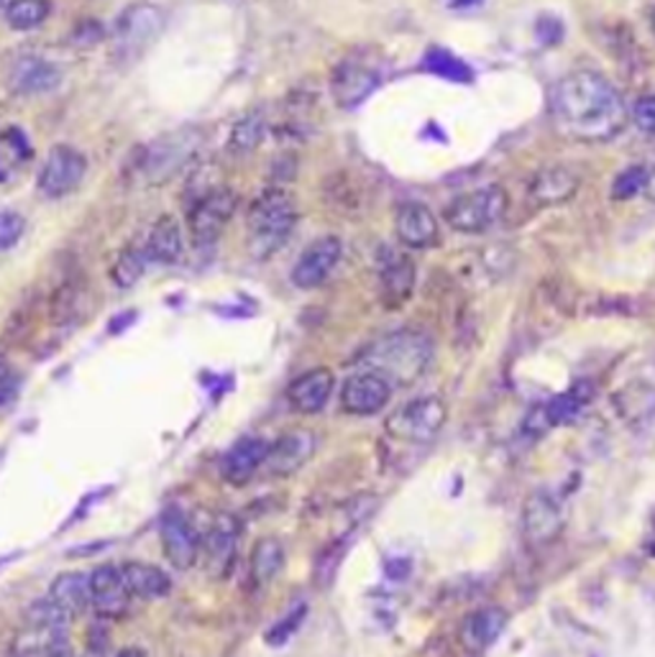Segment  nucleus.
Wrapping results in <instances>:
<instances>
[{"label": "nucleus", "mask_w": 655, "mask_h": 657, "mask_svg": "<svg viewBox=\"0 0 655 657\" xmlns=\"http://www.w3.org/2000/svg\"><path fill=\"white\" fill-rule=\"evenodd\" d=\"M550 113L576 141H609L627 126V106L607 77L578 70L553 84Z\"/></svg>", "instance_id": "f257e3e1"}, {"label": "nucleus", "mask_w": 655, "mask_h": 657, "mask_svg": "<svg viewBox=\"0 0 655 657\" xmlns=\"http://www.w3.org/2000/svg\"><path fill=\"white\" fill-rule=\"evenodd\" d=\"M433 361V344L428 336L418 330H399L393 336L377 340L367 354L364 364L369 371H377L389 384L397 387H410L418 381Z\"/></svg>", "instance_id": "f03ea898"}, {"label": "nucleus", "mask_w": 655, "mask_h": 657, "mask_svg": "<svg viewBox=\"0 0 655 657\" xmlns=\"http://www.w3.org/2000/svg\"><path fill=\"white\" fill-rule=\"evenodd\" d=\"M297 226V205L292 192H287L285 187H269L264 190L257 200L251 202L249 218H246V228H249V253L251 259L264 261L269 256H275L287 238L292 236Z\"/></svg>", "instance_id": "7ed1b4c3"}, {"label": "nucleus", "mask_w": 655, "mask_h": 657, "mask_svg": "<svg viewBox=\"0 0 655 657\" xmlns=\"http://www.w3.org/2000/svg\"><path fill=\"white\" fill-rule=\"evenodd\" d=\"M509 208V198L505 187L487 185L479 190H472L448 205L444 218L446 223L466 236H479L495 228Z\"/></svg>", "instance_id": "20e7f679"}, {"label": "nucleus", "mask_w": 655, "mask_h": 657, "mask_svg": "<svg viewBox=\"0 0 655 657\" xmlns=\"http://www.w3.org/2000/svg\"><path fill=\"white\" fill-rule=\"evenodd\" d=\"M238 208V195L231 187H210L192 200L190 212H187V226H190L192 243L198 249L212 246L220 233L231 223Z\"/></svg>", "instance_id": "39448f33"}, {"label": "nucleus", "mask_w": 655, "mask_h": 657, "mask_svg": "<svg viewBox=\"0 0 655 657\" xmlns=\"http://www.w3.org/2000/svg\"><path fill=\"white\" fill-rule=\"evenodd\" d=\"M448 409L440 397H418L397 409L387 420V432L403 442H430L444 430Z\"/></svg>", "instance_id": "423d86ee"}, {"label": "nucleus", "mask_w": 655, "mask_h": 657, "mask_svg": "<svg viewBox=\"0 0 655 657\" xmlns=\"http://www.w3.org/2000/svg\"><path fill=\"white\" fill-rule=\"evenodd\" d=\"M165 11L155 3H133L118 16L113 29V51L123 59H136L165 31Z\"/></svg>", "instance_id": "0eeeda50"}, {"label": "nucleus", "mask_w": 655, "mask_h": 657, "mask_svg": "<svg viewBox=\"0 0 655 657\" xmlns=\"http://www.w3.org/2000/svg\"><path fill=\"white\" fill-rule=\"evenodd\" d=\"M200 147L198 131L195 128H182L172 136H161L151 143L147 157H143V172H147L151 185L169 182V177L180 172V169L190 161V157Z\"/></svg>", "instance_id": "6e6552de"}, {"label": "nucleus", "mask_w": 655, "mask_h": 657, "mask_svg": "<svg viewBox=\"0 0 655 657\" xmlns=\"http://www.w3.org/2000/svg\"><path fill=\"white\" fill-rule=\"evenodd\" d=\"M85 175H88V159L78 149L57 143L39 172V192L49 200L67 198L82 185Z\"/></svg>", "instance_id": "1a4fd4ad"}, {"label": "nucleus", "mask_w": 655, "mask_h": 657, "mask_svg": "<svg viewBox=\"0 0 655 657\" xmlns=\"http://www.w3.org/2000/svg\"><path fill=\"white\" fill-rule=\"evenodd\" d=\"M238 535H241V525L234 515L220 511L210 519V527L200 537V560L206 563V570L212 578H224L234 568Z\"/></svg>", "instance_id": "9d476101"}, {"label": "nucleus", "mask_w": 655, "mask_h": 657, "mask_svg": "<svg viewBox=\"0 0 655 657\" xmlns=\"http://www.w3.org/2000/svg\"><path fill=\"white\" fill-rule=\"evenodd\" d=\"M393 397V384L377 371H359L348 377L341 387V409L354 417L379 415Z\"/></svg>", "instance_id": "9b49d317"}, {"label": "nucleus", "mask_w": 655, "mask_h": 657, "mask_svg": "<svg viewBox=\"0 0 655 657\" xmlns=\"http://www.w3.org/2000/svg\"><path fill=\"white\" fill-rule=\"evenodd\" d=\"M159 537L165 558L172 563L177 570L192 568L200 560V535L187 522L180 509H167L159 519Z\"/></svg>", "instance_id": "f8f14e48"}, {"label": "nucleus", "mask_w": 655, "mask_h": 657, "mask_svg": "<svg viewBox=\"0 0 655 657\" xmlns=\"http://www.w3.org/2000/svg\"><path fill=\"white\" fill-rule=\"evenodd\" d=\"M90 584V609L103 619H121L131 607L133 596L123 584L121 568L103 563V566L92 568L88 574Z\"/></svg>", "instance_id": "ddd939ff"}, {"label": "nucleus", "mask_w": 655, "mask_h": 657, "mask_svg": "<svg viewBox=\"0 0 655 657\" xmlns=\"http://www.w3.org/2000/svg\"><path fill=\"white\" fill-rule=\"evenodd\" d=\"M344 253V243L338 236H322L312 241L308 249L300 253V259L292 267V281L300 289H315L326 285V279L334 275Z\"/></svg>", "instance_id": "4468645a"}, {"label": "nucleus", "mask_w": 655, "mask_h": 657, "mask_svg": "<svg viewBox=\"0 0 655 657\" xmlns=\"http://www.w3.org/2000/svg\"><path fill=\"white\" fill-rule=\"evenodd\" d=\"M315 448H318V438H315L312 430H289L282 438L271 442L264 471H267L271 479H287V476L297 474L308 464L315 456Z\"/></svg>", "instance_id": "2eb2a0df"}, {"label": "nucleus", "mask_w": 655, "mask_h": 657, "mask_svg": "<svg viewBox=\"0 0 655 657\" xmlns=\"http://www.w3.org/2000/svg\"><path fill=\"white\" fill-rule=\"evenodd\" d=\"M395 233L407 249H430L438 243L440 226L428 205L403 202L395 212Z\"/></svg>", "instance_id": "dca6fc26"}, {"label": "nucleus", "mask_w": 655, "mask_h": 657, "mask_svg": "<svg viewBox=\"0 0 655 657\" xmlns=\"http://www.w3.org/2000/svg\"><path fill=\"white\" fill-rule=\"evenodd\" d=\"M269 448L271 442L259 438V435H246V438L234 442L224 460H220V476H224V481L231 486L249 484L254 474L267 464Z\"/></svg>", "instance_id": "f3484780"}, {"label": "nucleus", "mask_w": 655, "mask_h": 657, "mask_svg": "<svg viewBox=\"0 0 655 657\" xmlns=\"http://www.w3.org/2000/svg\"><path fill=\"white\" fill-rule=\"evenodd\" d=\"M336 389V377L334 371L326 369V366H318V369H310L297 377L287 387V402L295 412L300 415H318L326 409Z\"/></svg>", "instance_id": "a211bd4d"}, {"label": "nucleus", "mask_w": 655, "mask_h": 657, "mask_svg": "<svg viewBox=\"0 0 655 657\" xmlns=\"http://www.w3.org/2000/svg\"><path fill=\"white\" fill-rule=\"evenodd\" d=\"M564 509L550 494H533L523 507V532L533 545H548L564 532Z\"/></svg>", "instance_id": "6ab92c4d"}, {"label": "nucleus", "mask_w": 655, "mask_h": 657, "mask_svg": "<svg viewBox=\"0 0 655 657\" xmlns=\"http://www.w3.org/2000/svg\"><path fill=\"white\" fill-rule=\"evenodd\" d=\"M379 88V74L371 70V67L361 62H351L346 59L344 64L336 67L334 80H330V90H334V98L341 108L351 110L361 106L374 90Z\"/></svg>", "instance_id": "aec40b11"}, {"label": "nucleus", "mask_w": 655, "mask_h": 657, "mask_svg": "<svg viewBox=\"0 0 655 657\" xmlns=\"http://www.w3.org/2000/svg\"><path fill=\"white\" fill-rule=\"evenodd\" d=\"M381 297L389 307H399L410 300L415 289V263L407 253L387 249L379 259Z\"/></svg>", "instance_id": "412c9836"}, {"label": "nucleus", "mask_w": 655, "mask_h": 657, "mask_svg": "<svg viewBox=\"0 0 655 657\" xmlns=\"http://www.w3.org/2000/svg\"><path fill=\"white\" fill-rule=\"evenodd\" d=\"M8 82L16 92L21 96H47L59 88L62 82V74H59L52 62L41 57H21L16 59L11 67V74H8Z\"/></svg>", "instance_id": "4be33fe9"}, {"label": "nucleus", "mask_w": 655, "mask_h": 657, "mask_svg": "<svg viewBox=\"0 0 655 657\" xmlns=\"http://www.w3.org/2000/svg\"><path fill=\"white\" fill-rule=\"evenodd\" d=\"M507 627V611L499 607H484L464 619L458 639L466 650L484 653L497 643Z\"/></svg>", "instance_id": "5701e85b"}, {"label": "nucleus", "mask_w": 655, "mask_h": 657, "mask_svg": "<svg viewBox=\"0 0 655 657\" xmlns=\"http://www.w3.org/2000/svg\"><path fill=\"white\" fill-rule=\"evenodd\" d=\"M578 192V175L568 167H546L533 177L530 195L538 205H564Z\"/></svg>", "instance_id": "b1692460"}, {"label": "nucleus", "mask_w": 655, "mask_h": 657, "mask_svg": "<svg viewBox=\"0 0 655 657\" xmlns=\"http://www.w3.org/2000/svg\"><path fill=\"white\" fill-rule=\"evenodd\" d=\"M118 568H121L123 584L129 588L133 599L155 601L172 591V581H169V576L159 566H151V563H141V560H129Z\"/></svg>", "instance_id": "393cba45"}, {"label": "nucleus", "mask_w": 655, "mask_h": 657, "mask_svg": "<svg viewBox=\"0 0 655 657\" xmlns=\"http://www.w3.org/2000/svg\"><path fill=\"white\" fill-rule=\"evenodd\" d=\"M143 251H147L149 261L165 263V267L182 261V253H185L182 228L177 223L175 216H161L157 223L151 226Z\"/></svg>", "instance_id": "a878e982"}, {"label": "nucleus", "mask_w": 655, "mask_h": 657, "mask_svg": "<svg viewBox=\"0 0 655 657\" xmlns=\"http://www.w3.org/2000/svg\"><path fill=\"white\" fill-rule=\"evenodd\" d=\"M59 609H64L67 614H80L85 609H90V584L88 576L78 574V570H70V574H59L52 586H49V596Z\"/></svg>", "instance_id": "bb28decb"}, {"label": "nucleus", "mask_w": 655, "mask_h": 657, "mask_svg": "<svg viewBox=\"0 0 655 657\" xmlns=\"http://www.w3.org/2000/svg\"><path fill=\"white\" fill-rule=\"evenodd\" d=\"M285 545L277 537H264L251 553V578L257 586H267L282 574Z\"/></svg>", "instance_id": "cd10ccee"}, {"label": "nucleus", "mask_w": 655, "mask_h": 657, "mask_svg": "<svg viewBox=\"0 0 655 657\" xmlns=\"http://www.w3.org/2000/svg\"><path fill=\"white\" fill-rule=\"evenodd\" d=\"M85 310H88V292H85L80 281H67L49 302V315H52L57 326H70L72 320H80Z\"/></svg>", "instance_id": "c85d7f7f"}, {"label": "nucleus", "mask_w": 655, "mask_h": 657, "mask_svg": "<svg viewBox=\"0 0 655 657\" xmlns=\"http://www.w3.org/2000/svg\"><path fill=\"white\" fill-rule=\"evenodd\" d=\"M31 147L19 128L0 133V182H8L31 159Z\"/></svg>", "instance_id": "c756f323"}, {"label": "nucleus", "mask_w": 655, "mask_h": 657, "mask_svg": "<svg viewBox=\"0 0 655 657\" xmlns=\"http://www.w3.org/2000/svg\"><path fill=\"white\" fill-rule=\"evenodd\" d=\"M52 16V0H11L6 6V23L13 31H33Z\"/></svg>", "instance_id": "7c9ffc66"}, {"label": "nucleus", "mask_w": 655, "mask_h": 657, "mask_svg": "<svg viewBox=\"0 0 655 657\" xmlns=\"http://www.w3.org/2000/svg\"><path fill=\"white\" fill-rule=\"evenodd\" d=\"M147 251L139 249V246H126V249L118 251L113 267H110V279L116 281V287L131 289L147 271Z\"/></svg>", "instance_id": "2f4dec72"}, {"label": "nucleus", "mask_w": 655, "mask_h": 657, "mask_svg": "<svg viewBox=\"0 0 655 657\" xmlns=\"http://www.w3.org/2000/svg\"><path fill=\"white\" fill-rule=\"evenodd\" d=\"M264 133H267V118H264L261 113L244 116L241 121L234 126L228 149H231L234 153H249L259 147Z\"/></svg>", "instance_id": "473e14b6"}, {"label": "nucleus", "mask_w": 655, "mask_h": 657, "mask_svg": "<svg viewBox=\"0 0 655 657\" xmlns=\"http://www.w3.org/2000/svg\"><path fill=\"white\" fill-rule=\"evenodd\" d=\"M582 389H584V384L582 387L568 391V395L550 399V402L546 405V415H548L553 428H556V425H572L578 420V417H582L586 399H589Z\"/></svg>", "instance_id": "72a5a7b5"}, {"label": "nucleus", "mask_w": 655, "mask_h": 657, "mask_svg": "<svg viewBox=\"0 0 655 657\" xmlns=\"http://www.w3.org/2000/svg\"><path fill=\"white\" fill-rule=\"evenodd\" d=\"M425 70L433 74L444 77V80H456V82H469L472 70L466 67L462 59L450 54L446 49H430L428 57H425Z\"/></svg>", "instance_id": "f704fd0d"}, {"label": "nucleus", "mask_w": 655, "mask_h": 657, "mask_svg": "<svg viewBox=\"0 0 655 657\" xmlns=\"http://www.w3.org/2000/svg\"><path fill=\"white\" fill-rule=\"evenodd\" d=\"M67 621H70V614L59 609L52 599H39L27 609V627L64 629L67 633Z\"/></svg>", "instance_id": "c9c22d12"}, {"label": "nucleus", "mask_w": 655, "mask_h": 657, "mask_svg": "<svg viewBox=\"0 0 655 657\" xmlns=\"http://www.w3.org/2000/svg\"><path fill=\"white\" fill-rule=\"evenodd\" d=\"M645 179H648V172H645L643 167L625 169V172L615 179V185H612V198L619 202L633 200L637 192L645 190Z\"/></svg>", "instance_id": "e433bc0d"}, {"label": "nucleus", "mask_w": 655, "mask_h": 657, "mask_svg": "<svg viewBox=\"0 0 655 657\" xmlns=\"http://www.w3.org/2000/svg\"><path fill=\"white\" fill-rule=\"evenodd\" d=\"M305 614H308V607H300V609L289 611L285 619H279L277 625L271 627L267 635H264V639H267V645L269 647H285L289 643V639H292V635L297 633V629H300Z\"/></svg>", "instance_id": "4c0bfd02"}, {"label": "nucleus", "mask_w": 655, "mask_h": 657, "mask_svg": "<svg viewBox=\"0 0 655 657\" xmlns=\"http://www.w3.org/2000/svg\"><path fill=\"white\" fill-rule=\"evenodd\" d=\"M23 230H27V218L16 210H0V251L11 249L21 241Z\"/></svg>", "instance_id": "58836bf2"}, {"label": "nucleus", "mask_w": 655, "mask_h": 657, "mask_svg": "<svg viewBox=\"0 0 655 657\" xmlns=\"http://www.w3.org/2000/svg\"><path fill=\"white\" fill-rule=\"evenodd\" d=\"M629 118H633V123L641 128L645 136L655 139V92L637 98L635 106L629 108Z\"/></svg>", "instance_id": "ea45409f"}, {"label": "nucleus", "mask_w": 655, "mask_h": 657, "mask_svg": "<svg viewBox=\"0 0 655 657\" xmlns=\"http://www.w3.org/2000/svg\"><path fill=\"white\" fill-rule=\"evenodd\" d=\"M21 391V377L11 364L0 361V407L11 405Z\"/></svg>", "instance_id": "a19ab883"}, {"label": "nucleus", "mask_w": 655, "mask_h": 657, "mask_svg": "<svg viewBox=\"0 0 655 657\" xmlns=\"http://www.w3.org/2000/svg\"><path fill=\"white\" fill-rule=\"evenodd\" d=\"M103 39H106V31L98 21H82L75 26L70 33V44H78V47H96Z\"/></svg>", "instance_id": "79ce46f5"}, {"label": "nucleus", "mask_w": 655, "mask_h": 657, "mask_svg": "<svg viewBox=\"0 0 655 657\" xmlns=\"http://www.w3.org/2000/svg\"><path fill=\"white\" fill-rule=\"evenodd\" d=\"M385 574L389 581H405L413 574V560L410 558H389L385 563Z\"/></svg>", "instance_id": "37998d69"}, {"label": "nucleus", "mask_w": 655, "mask_h": 657, "mask_svg": "<svg viewBox=\"0 0 655 657\" xmlns=\"http://www.w3.org/2000/svg\"><path fill=\"white\" fill-rule=\"evenodd\" d=\"M645 198H648L651 202H655V169L653 172H648V179H645Z\"/></svg>", "instance_id": "c03bdc74"}, {"label": "nucleus", "mask_w": 655, "mask_h": 657, "mask_svg": "<svg viewBox=\"0 0 655 657\" xmlns=\"http://www.w3.org/2000/svg\"><path fill=\"white\" fill-rule=\"evenodd\" d=\"M476 3H482V0H448L450 8H472Z\"/></svg>", "instance_id": "a18cd8bd"}, {"label": "nucleus", "mask_w": 655, "mask_h": 657, "mask_svg": "<svg viewBox=\"0 0 655 657\" xmlns=\"http://www.w3.org/2000/svg\"><path fill=\"white\" fill-rule=\"evenodd\" d=\"M116 657H147V655H143L139 647H126V650H121Z\"/></svg>", "instance_id": "49530a36"}, {"label": "nucleus", "mask_w": 655, "mask_h": 657, "mask_svg": "<svg viewBox=\"0 0 655 657\" xmlns=\"http://www.w3.org/2000/svg\"><path fill=\"white\" fill-rule=\"evenodd\" d=\"M49 657H75V655L70 653V647H62V650H57V653H52Z\"/></svg>", "instance_id": "de8ad7c7"}, {"label": "nucleus", "mask_w": 655, "mask_h": 657, "mask_svg": "<svg viewBox=\"0 0 655 657\" xmlns=\"http://www.w3.org/2000/svg\"><path fill=\"white\" fill-rule=\"evenodd\" d=\"M85 657H106V655H103V653H100V650H90V653H88V655H85Z\"/></svg>", "instance_id": "09e8293b"}, {"label": "nucleus", "mask_w": 655, "mask_h": 657, "mask_svg": "<svg viewBox=\"0 0 655 657\" xmlns=\"http://www.w3.org/2000/svg\"><path fill=\"white\" fill-rule=\"evenodd\" d=\"M653 29H655V13H653Z\"/></svg>", "instance_id": "8fccbe9b"}]
</instances>
